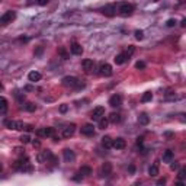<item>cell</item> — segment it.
Instances as JSON below:
<instances>
[{"label":"cell","instance_id":"6da1fadb","mask_svg":"<svg viewBox=\"0 0 186 186\" xmlns=\"http://www.w3.org/2000/svg\"><path fill=\"white\" fill-rule=\"evenodd\" d=\"M61 82H63V86L70 87V89H83L84 87V83H82L74 76H65Z\"/></svg>","mask_w":186,"mask_h":186},{"label":"cell","instance_id":"7a4b0ae2","mask_svg":"<svg viewBox=\"0 0 186 186\" xmlns=\"http://www.w3.org/2000/svg\"><path fill=\"white\" fill-rule=\"evenodd\" d=\"M15 169L19 170V172H32V166L29 163L28 157H20L18 161H15Z\"/></svg>","mask_w":186,"mask_h":186},{"label":"cell","instance_id":"3957f363","mask_svg":"<svg viewBox=\"0 0 186 186\" xmlns=\"http://www.w3.org/2000/svg\"><path fill=\"white\" fill-rule=\"evenodd\" d=\"M116 12H118L121 16H124V18H128V16H131V15L134 13V6H132L131 3H121V4L116 8Z\"/></svg>","mask_w":186,"mask_h":186},{"label":"cell","instance_id":"277c9868","mask_svg":"<svg viewBox=\"0 0 186 186\" xmlns=\"http://www.w3.org/2000/svg\"><path fill=\"white\" fill-rule=\"evenodd\" d=\"M100 13L108 16V18H113L116 15V4H106L100 9Z\"/></svg>","mask_w":186,"mask_h":186},{"label":"cell","instance_id":"5b68a950","mask_svg":"<svg viewBox=\"0 0 186 186\" xmlns=\"http://www.w3.org/2000/svg\"><path fill=\"white\" fill-rule=\"evenodd\" d=\"M4 125H6L9 130L22 131V130H25V125H26V124H23L22 121H6L4 122Z\"/></svg>","mask_w":186,"mask_h":186},{"label":"cell","instance_id":"8992f818","mask_svg":"<svg viewBox=\"0 0 186 186\" xmlns=\"http://www.w3.org/2000/svg\"><path fill=\"white\" fill-rule=\"evenodd\" d=\"M113 70H112V65L108 64V63H102L99 65V74L103 76V77H111Z\"/></svg>","mask_w":186,"mask_h":186},{"label":"cell","instance_id":"52a82bcc","mask_svg":"<svg viewBox=\"0 0 186 186\" xmlns=\"http://www.w3.org/2000/svg\"><path fill=\"white\" fill-rule=\"evenodd\" d=\"M15 18H16V12L9 10V12H6V13L0 18V25H8L12 20H15Z\"/></svg>","mask_w":186,"mask_h":186},{"label":"cell","instance_id":"ba28073f","mask_svg":"<svg viewBox=\"0 0 186 186\" xmlns=\"http://www.w3.org/2000/svg\"><path fill=\"white\" fill-rule=\"evenodd\" d=\"M52 156V153L50 151V150H44V151H39L37 156V161L38 163H48L50 161V158Z\"/></svg>","mask_w":186,"mask_h":186},{"label":"cell","instance_id":"9c48e42d","mask_svg":"<svg viewBox=\"0 0 186 186\" xmlns=\"http://www.w3.org/2000/svg\"><path fill=\"white\" fill-rule=\"evenodd\" d=\"M103 115H105V108L103 106H96L92 111V113H90V118L93 121H99Z\"/></svg>","mask_w":186,"mask_h":186},{"label":"cell","instance_id":"30bf717a","mask_svg":"<svg viewBox=\"0 0 186 186\" xmlns=\"http://www.w3.org/2000/svg\"><path fill=\"white\" fill-rule=\"evenodd\" d=\"M54 134V128L51 127H46V128H39L37 130V135L38 137H52Z\"/></svg>","mask_w":186,"mask_h":186},{"label":"cell","instance_id":"8fae6325","mask_svg":"<svg viewBox=\"0 0 186 186\" xmlns=\"http://www.w3.org/2000/svg\"><path fill=\"white\" fill-rule=\"evenodd\" d=\"M63 156H64V160L67 163H71V161H74L76 160V154L73 150L70 148H64L63 150Z\"/></svg>","mask_w":186,"mask_h":186},{"label":"cell","instance_id":"7c38bea8","mask_svg":"<svg viewBox=\"0 0 186 186\" xmlns=\"http://www.w3.org/2000/svg\"><path fill=\"white\" fill-rule=\"evenodd\" d=\"M109 105H111L112 108H118V106H121L122 105V96L121 94H113V96H111V99H109Z\"/></svg>","mask_w":186,"mask_h":186},{"label":"cell","instance_id":"4fadbf2b","mask_svg":"<svg viewBox=\"0 0 186 186\" xmlns=\"http://www.w3.org/2000/svg\"><path fill=\"white\" fill-rule=\"evenodd\" d=\"M125 146H127V142H125V140L124 138H115V140H112V147L113 148H116V150H124L125 148Z\"/></svg>","mask_w":186,"mask_h":186},{"label":"cell","instance_id":"5bb4252c","mask_svg":"<svg viewBox=\"0 0 186 186\" xmlns=\"http://www.w3.org/2000/svg\"><path fill=\"white\" fill-rule=\"evenodd\" d=\"M74 131H76V125H74V124L67 125L64 130H63V137H64V138H70V137L74 134Z\"/></svg>","mask_w":186,"mask_h":186},{"label":"cell","instance_id":"9a60e30c","mask_svg":"<svg viewBox=\"0 0 186 186\" xmlns=\"http://www.w3.org/2000/svg\"><path fill=\"white\" fill-rule=\"evenodd\" d=\"M111 172H112V164L111 163H105L102 167H100V177H106V176H109L111 175Z\"/></svg>","mask_w":186,"mask_h":186},{"label":"cell","instance_id":"2e32d148","mask_svg":"<svg viewBox=\"0 0 186 186\" xmlns=\"http://www.w3.org/2000/svg\"><path fill=\"white\" fill-rule=\"evenodd\" d=\"M82 67H83V70L86 73H90L93 70V67H94V63H93V60L86 58V60H83V63H82Z\"/></svg>","mask_w":186,"mask_h":186},{"label":"cell","instance_id":"e0dca14e","mask_svg":"<svg viewBox=\"0 0 186 186\" xmlns=\"http://www.w3.org/2000/svg\"><path fill=\"white\" fill-rule=\"evenodd\" d=\"M82 134L83 135H87V137H90L94 134V127H93L92 124H86L82 127Z\"/></svg>","mask_w":186,"mask_h":186},{"label":"cell","instance_id":"ac0fdd59","mask_svg":"<svg viewBox=\"0 0 186 186\" xmlns=\"http://www.w3.org/2000/svg\"><path fill=\"white\" fill-rule=\"evenodd\" d=\"M70 51L74 56H82L83 54V46L80 45V44H77V42H74V44H71V46H70Z\"/></svg>","mask_w":186,"mask_h":186},{"label":"cell","instance_id":"d6986e66","mask_svg":"<svg viewBox=\"0 0 186 186\" xmlns=\"http://www.w3.org/2000/svg\"><path fill=\"white\" fill-rule=\"evenodd\" d=\"M173 158H175V153L172 150H166L163 153V161L164 163H173Z\"/></svg>","mask_w":186,"mask_h":186},{"label":"cell","instance_id":"ffe728a7","mask_svg":"<svg viewBox=\"0 0 186 186\" xmlns=\"http://www.w3.org/2000/svg\"><path fill=\"white\" fill-rule=\"evenodd\" d=\"M108 119H109V122H112V124H119V122L122 121L121 115H119V113H115V112H112L111 115L108 116Z\"/></svg>","mask_w":186,"mask_h":186},{"label":"cell","instance_id":"44dd1931","mask_svg":"<svg viewBox=\"0 0 186 186\" xmlns=\"http://www.w3.org/2000/svg\"><path fill=\"white\" fill-rule=\"evenodd\" d=\"M102 147L105 150H109L112 148V138L111 137H108V135H105L102 138Z\"/></svg>","mask_w":186,"mask_h":186},{"label":"cell","instance_id":"7402d4cb","mask_svg":"<svg viewBox=\"0 0 186 186\" xmlns=\"http://www.w3.org/2000/svg\"><path fill=\"white\" fill-rule=\"evenodd\" d=\"M28 79H29V82H39L41 80V73L39 71H31L28 74Z\"/></svg>","mask_w":186,"mask_h":186},{"label":"cell","instance_id":"603a6c76","mask_svg":"<svg viewBox=\"0 0 186 186\" xmlns=\"http://www.w3.org/2000/svg\"><path fill=\"white\" fill-rule=\"evenodd\" d=\"M138 122H140V125H147V124L150 122V116L146 113V112H142V113H140Z\"/></svg>","mask_w":186,"mask_h":186},{"label":"cell","instance_id":"cb8c5ba5","mask_svg":"<svg viewBox=\"0 0 186 186\" xmlns=\"http://www.w3.org/2000/svg\"><path fill=\"white\" fill-rule=\"evenodd\" d=\"M113 60H115V63H116L118 65H121V64H124V63L128 60V57L125 56V52H121V54H118V56L115 57Z\"/></svg>","mask_w":186,"mask_h":186},{"label":"cell","instance_id":"d4e9b609","mask_svg":"<svg viewBox=\"0 0 186 186\" xmlns=\"http://www.w3.org/2000/svg\"><path fill=\"white\" fill-rule=\"evenodd\" d=\"M79 173H80L82 176H90L93 173V170H92V167H89V166H82L80 170H79Z\"/></svg>","mask_w":186,"mask_h":186},{"label":"cell","instance_id":"484cf974","mask_svg":"<svg viewBox=\"0 0 186 186\" xmlns=\"http://www.w3.org/2000/svg\"><path fill=\"white\" fill-rule=\"evenodd\" d=\"M148 175L151 177L158 176V166H157V164H153V166H150V167H148Z\"/></svg>","mask_w":186,"mask_h":186},{"label":"cell","instance_id":"4316f807","mask_svg":"<svg viewBox=\"0 0 186 186\" xmlns=\"http://www.w3.org/2000/svg\"><path fill=\"white\" fill-rule=\"evenodd\" d=\"M108 124H109V119H108V118H105V115H103L102 118L99 119V128H100V130L108 128Z\"/></svg>","mask_w":186,"mask_h":186},{"label":"cell","instance_id":"83f0119b","mask_svg":"<svg viewBox=\"0 0 186 186\" xmlns=\"http://www.w3.org/2000/svg\"><path fill=\"white\" fill-rule=\"evenodd\" d=\"M6 109H8V100L3 96H0V112H6Z\"/></svg>","mask_w":186,"mask_h":186},{"label":"cell","instance_id":"f1b7e54d","mask_svg":"<svg viewBox=\"0 0 186 186\" xmlns=\"http://www.w3.org/2000/svg\"><path fill=\"white\" fill-rule=\"evenodd\" d=\"M151 99H153V93H151V92H146L144 94H142V98H141V102H144V103L150 102Z\"/></svg>","mask_w":186,"mask_h":186},{"label":"cell","instance_id":"f546056e","mask_svg":"<svg viewBox=\"0 0 186 186\" xmlns=\"http://www.w3.org/2000/svg\"><path fill=\"white\" fill-rule=\"evenodd\" d=\"M25 109H26L28 112H35L37 111V105L32 103V102H28L26 105H25Z\"/></svg>","mask_w":186,"mask_h":186},{"label":"cell","instance_id":"4dcf8cb0","mask_svg":"<svg viewBox=\"0 0 186 186\" xmlns=\"http://www.w3.org/2000/svg\"><path fill=\"white\" fill-rule=\"evenodd\" d=\"M58 54L61 56L63 60H68V52L65 51V48H60V50H58Z\"/></svg>","mask_w":186,"mask_h":186},{"label":"cell","instance_id":"1f68e13d","mask_svg":"<svg viewBox=\"0 0 186 186\" xmlns=\"http://www.w3.org/2000/svg\"><path fill=\"white\" fill-rule=\"evenodd\" d=\"M134 51H135V46H134V45H130L128 48H127V51H125V56L130 58V57L134 54Z\"/></svg>","mask_w":186,"mask_h":186},{"label":"cell","instance_id":"d6a6232c","mask_svg":"<svg viewBox=\"0 0 186 186\" xmlns=\"http://www.w3.org/2000/svg\"><path fill=\"white\" fill-rule=\"evenodd\" d=\"M20 142H23V144H28L29 141H31V137H29L28 134H23V135H20Z\"/></svg>","mask_w":186,"mask_h":186},{"label":"cell","instance_id":"836d02e7","mask_svg":"<svg viewBox=\"0 0 186 186\" xmlns=\"http://www.w3.org/2000/svg\"><path fill=\"white\" fill-rule=\"evenodd\" d=\"M134 35H135V39H138V41H141V39H142V38H144V32H142V31H135V34H134Z\"/></svg>","mask_w":186,"mask_h":186},{"label":"cell","instance_id":"e575fe53","mask_svg":"<svg viewBox=\"0 0 186 186\" xmlns=\"http://www.w3.org/2000/svg\"><path fill=\"white\" fill-rule=\"evenodd\" d=\"M135 68L144 70V68H146V63H144V61H137V63H135Z\"/></svg>","mask_w":186,"mask_h":186},{"label":"cell","instance_id":"d590c367","mask_svg":"<svg viewBox=\"0 0 186 186\" xmlns=\"http://www.w3.org/2000/svg\"><path fill=\"white\" fill-rule=\"evenodd\" d=\"M177 22H176V19H169L167 22H166V26H169V28H172V26H175Z\"/></svg>","mask_w":186,"mask_h":186},{"label":"cell","instance_id":"8d00e7d4","mask_svg":"<svg viewBox=\"0 0 186 186\" xmlns=\"http://www.w3.org/2000/svg\"><path fill=\"white\" fill-rule=\"evenodd\" d=\"M179 179H180V180L186 179V170L185 169H180V170H179Z\"/></svg>","mask_w":186,"mask_h":186},{"label":"cell","instance_id":"74e56055","mask_svg":"<svg viewBox=\"0 0 186 186\" xmlns=\"http://www.w3.org/2000/svg\"><path fill=\"white\" fill-rule=\"evenodd\" d=\"M37 3L39 6H46V4L50 3V0H37Z\"/></svg>","mask_w":186,"mask_h":186},{"label":"cell","instance_id":"f35d334b","mask_svg":"<svg viewBox=\"0 0 186 186\" xmlns=\"http://www.w3.org/2000/svg\"><path fill=\"white\" fill-rule=\"evenodd\" d=\"M68 111V106H67V105H61V106H60V112H61V113H65V112Z\"/></svg>","mask_w":186,"mask_h":186},{"label":"cell","instance_id":"ab89813d","mask_svg":"<svg viewBox=\"0 0 186 186\" xmlns=\"http://www.w3.org/2000/svg\"><path fill=\"white\" fill-rule=\"evenodd\" d=\"M32 146H34V147H39V146H41V142H39L38 140H35V141H32Z\"/></svg>","mask_w":186,"mask_h":186},{"label":"cell","instance_id":"60d3db41","mask_svg":"<svg viewBox=\"0 0 186 186\" xmlns=\"http://www.w3.org/2000/svg\"><path fill=\"white\" fill-rule=\"evenodd\" d=\"M177 167H179V164H177V163H175V164H170V169H172V170H176Z\"/></svg>","mask_w":186,"mask_h":186},{"label":"cell","instance_id":"b9f144b4","mask_svg":"<svg viewBox=\"0 0 186 186\" xmlns=\"http://www.w3.org/2000/svg\"><path fill=\"white\" fill-rule=\"evenodd\" d=\"M164 183H166V179H160L157 182V185H164Z\"/></svg>","mask_w":186,"mask_h":186},{"label":"cell","instance_id":"7bdbcfd3","mask_svg":"<svg viewBox=\"0 0 186 186\" xmlns=\"http://www.w3.org/2000/svg\"><path fill=\"white\" fill-rule=\"evenodd\" d=\"M25 90H28V92H31V90H34V87H32V86H26V87H25Z\"/></svg>","mask_w":186,"mask_h":186},{"label":"cell","instance_id":"ee69618b","mask_svg":"<svg viewBox=\"0 0 186 186\" xmlns=\"http://www.w3.org/2000/svg\"><path fill=\"white\" fill-rule=\"evenodd\" d=\"M41 52H42V48H38V51L35 54H37V56H41Z\"/></svg>","mask_w":186,"mask_h":186},{"label":"cell","instance_id":"f6af8a7d","mask_svg":"<svg viewBox=\"0 0 186 186\" xmlns=\"http://www.w3.org/2000/svg\"><path fill=\"white\" fill-rule=\"evenodd\" d=\"M134 170H135V169H134V166H130V172H131V173H134Z\"/></svg>","mask_w":186,"mask_h":186},{"label":"cell","instance_id":"bcb514c9","mask_svg":"<svg viewBox=\"0 0 186 186\" xmlns=\"http://www.w3.org/2000/svg\"><path fill=\"white\" fill-rule=\"evenodd\" d=\"M0 90H3V84L0 83Z\"/></svg>","mask_w":186,"mask_h":186},{"label":"cell","instance_id":"7dc6e473","mask_svg":"<svg viewBox=\"0 0 186 186\" xmlns=\"http://www.w3.org/2000/svg\"><path fill=\"white\" fill-rule=\"evenodd\" d=\"M2 170H3V166H2V163H0V172H2Z\"/></svg>","mask_w":186,"mask_h":186}]
</instances>
